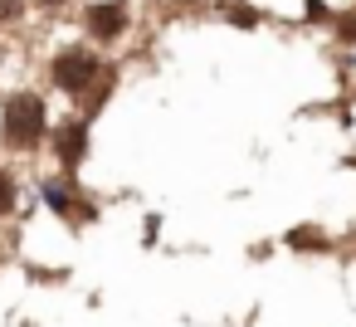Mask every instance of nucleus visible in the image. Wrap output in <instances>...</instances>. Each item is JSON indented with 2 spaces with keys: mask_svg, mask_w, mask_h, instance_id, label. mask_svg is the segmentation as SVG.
I'll list each match as a JSON object with an SVG mask.
<instances>
[{
  "mask_svg": "<svg viewBox=\"0 0 356 327\" xmlns=\"http://www.w3.org/2000/svg\"><path fill=\"white\" fill-rule=\"evenodd\" d=\"M44 113H49V108H44L40 93H10L6 108H0V137H6V147H15V152L40 147V137H44V127H49Z\"/></svg>",
  "mask_w": 356,
  "mask_h": 327,
  "instance_id": "nucleus-1",
  "label": "nucleus"
},
{
  "mask_svg": "<svg viewBox=\"0 0 356 327\" xmlns=\"http://www.w3.org/2000/svg\"><path fill=\"white\" fill-rule=\"evenodd\" d=\"M49 74H54V83H59L64 93H83V88H93V79L103 74V64H98L88 49H64Z\"/></svg>",
  "mask_w": 356,
  "mask_h": 327,
  "instance_id": "nucleus-2",
  "label": "nucleus"
},
{
  "mask_svg": "<svg viewBox=\"0 0 356 327\" xmlns=\"http://www.w3.org/2000/svg\"><path fill=\"white\" fill-rule=\"evenodd\" d=\"M83 25H88V35H93L98 45H118L122 30H127V10L118 6V0H98V6L83 10Z\"/></svg>",
  "mask_w": 356,
  "mask_h": 327,
  "instance_id": "nucleus-3",
  "label": "nucleus"
},
{
  "mask_svg": "<svg viewBox=\"0 0 356 327\" xmlns=\"http://www.w3.org/2000/svg\"><path fill=\"white\" fill-rule=\"evenodd\" d=\"M83 147H88V132H83V122L74 118V122H64L59 132H54V152H59V161L64 166H79L83 161Z\"/></svg>",
  "mask_w": 356,
  "mask_h": 327,
  "instance_id": "nucleus-4",
  "label": "nucleus"
},
{
  "mask_svg": "<svg viewBox=\"0 0 356 327\" xmlns=\"http://www.w3.org/2000/svg\"><path fill=\"white\" fill-rule=\"evenodd\" d=\"M15 200H20L15 176H10V171H0V215H10V210H15Z\"/></svg>",
  "mask_w": 356,
  "mask_h": 327,
  "instance_id": "nucleus-5",
  "label": "nucleus"
},
{
  "mask_svg": "<svg viewBox=\"0 0 356 327\" xmlns=\"http://www.w3.org/2000/svg\"><path fill=\"white\" fill-rule=\"evenodd\" d=\"M64 191H69V186H59V181H49V186H44V200H49V205H54L59 215H74L79 205H74V200H69Z\"/></svg>",
  "mask_w": 356,
  "mask_h": 327,
  "instance_id": "nucleus-6",
  "label": "nucleus"
},
{
  "mask_svg": "<svg viewBox=\"0 0 356 327\" xmlns=\"http://www.w3.org/2000/svg\"><path fill=\"white\" fill-rule=\"evenodd\" d=\"M25 15V0H0V25H10Z\"/></svg>",
  "mask_w": 356,
  "mask_h": 327,
  "instance_id": "nucleus-7",
  "label": "nucleus"
},
{
  "mask_svg": "<svg viewBox=\"0 0 356 327\" xmlns=\"http://www.w3.org/2000/svg\"><path fill=\"white\" fill-rule=\"evenodd\" d=\"M40 6H44V10H59V6H69V0H40Z\"/></svg>",
  "mask_w": 356,
  "mask_h": 327,
  "instance_id": "nucleus-8",
  "label": "nucleus"
},
{
  "mask_svg": "<svg viewBox=\"0 0 356 327\" xmlns=\"http://www.w3.org/2000/svg\"><path fill=\"white\" fill-rule=\"evenodd\" d=\"M0 64H6V49H0Z\"/></svg>",
  "mask_w": 356,
  "mask_h": 327,
  "instance_id": "nucleus-9",
  "label": "nucleus"
}]
</instances>
